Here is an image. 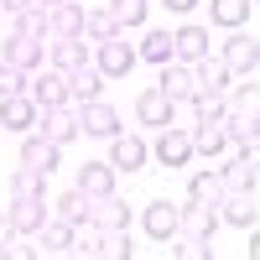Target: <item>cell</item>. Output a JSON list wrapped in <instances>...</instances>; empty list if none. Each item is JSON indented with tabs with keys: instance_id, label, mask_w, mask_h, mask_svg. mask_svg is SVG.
I'll return each mask as SVG.
<instances>
[{
	"instance_id": "obj_1",
	"label": "cell",
	"mask_w": 260,
	"mask_h": 260,
	"mask_svg": "<svg viewBox=\"0 0 260 260\" xmlns=\"http://www.w3.org/2000/svg\"><path fill=\"white\" fill-rule=\"evenodd\" d=\"M83 224H94V229H125L130 224V203L120 198V192H99V198H89Z\"/></svg>"
},
{
	"instance_id": "obj_2",
	"label": "cell",
	"mask_w": 260,
	"mask_h": 260,
	"mask_svg": "<svg viewBox=\"0 0 260 260\" xmlns=\"http://www.w3.org/2000/svg\"><path fill=\"white\" fill-rule=\"evenodd\" d=\"M78 130H83V136H99V141H110L115 130H120V110H115V104H104V99H89V104H78Z\"/></svg>"
},
{
	"instance_id": "obj_3",
	"label": "cell",
	"mask_w": 260,
	"mask_h": 260,
	"mask_svg": "<svg viewBox=\"0 0 260 260\" xmlns=\"http://www.w3.org/2000/svg\"><path fill=\"white\" fill-rule=\"evenodd\" d=\"M94 68L104 78H125L130 68H136V47H130L125 37H110V42H99V52H94Z\"/></svg>"
},
{
	"instance_id": "obj_4",
	"label": "cell",
	"mask_w": 260,
	"mask_h": 260,
	"mask_svg": "<svg viewBox=\"0 0 260 260\" xmlns=\"http://www.w3.org/2000/svg\"><path fill=\"white\" fill-rule=\"evenodd\" d=\"M146 156H151V151H146L141 136H130V130H115V136H110V167L115 172H141Z\"/></svg>"
},
{
	"instance_id": "obj_5",
	"label": "cell",
	"mask_w": 260,
	"mask_h": 260,
	"mask_svg": "<svg viewBox=\"0 0 260 260\" xmlns=\"http://www.w3.org/2000/svg\"><path fill=\"white\" fill-rule=\"evenodd\" d=\"M192 68V94H224L229 89V62L224 57H198V62H187Z\"/></svg>"
},
{
	"instance_id": "obj_6",
	"label": "cell",
	"mask_w": 260,
	"mask_h": 260,
	"mask_svg": "<svg viewBox=\"0 0 260 260\" xmlns=\"http://www.w3.org/2000/svg\"><path fill=\"white\" fill-rule=\"evenodd\" d=\"M42 136L47 141H57V146H68V141H78V115H73V99L68 104H52V110H42Z\"/></svg>"
},
{
	"instance_id": "obj_7",
	"label": "cell",
	"mask_w": 260,
	"mask_h": 260,
	"mask_svg": "<svg viewBox=\"0 0 260 260\" xmlns=\"http://www.w3.org/2000/svg\"><path fill=\"white\" fill-rule=\"evenodd\" d=\"M6 62L11 68H21V73H37L42 62H47V47H42V37H6Z\"/></svg>"
},
{
	"instance_id": "obj_8",
	"label": "cell",
	"mask_w": 260,
	"mask_h": 260,
	"mask_svg": "<svg viewBox=\"0 0 260 260\" xmlns=\"http://www.w3.org/2000/svg\"><path fill=\"white\" fill-rule=\"evenodd\" d=\"M37 120H42V104H37L31 94H11V99H0V125H6V130H21V136H26Z\"/></svg>"
},
{
	"instance_id": "obj_9",
	"label": "cell",
	"mask_w": 260,
	"mask_h": 260,
	"mask_svg": "<svg viewBox=\"0 0 260 260\" xmlns=\"http://www.w3.org/2000/svg\"><path fill=\"white\" fill-rule=\"evenodd\" d=\"M224 62H229V73H234V78H240V73H255V62H260V42L240 26V31L224 42Z\"/></svg>"
},
{
	"instance_id": "obj_10",
	"label": "cell",
	"mask_w": 260,
	"mask_h": 260,
	"mask_svg": "<svg viewBox=\"0 0 260 260\" xmlns=\"http://www.w3.org/2000/svg\"><path fill=\"white\" fill-rule=\"evenodd\" d=\"M219 219L234 224V229H255V219H260L255 187H250V192H224V198H219Z\"/></svg>"
},
{
	"instance_id": "obj_11",
	"label": "cell",
	"mask_w": 260,
	"mask_h": 260,
	"mask_svg": "<svg viewBox=\"0 0 260 260\" xmlns=\"http://www.w3.org/2000/svg\"><path fill=\"white\" fill-rule=\"evenodd\" d=\"M156 161H161V167H187V161H192V136H187V130L161 125V130H156Z\"/></svg>"
},
{
	"instance_id": "obj_12",
	"label": "cell",
	"mask_w": 260,
	"mask_h": 260,
	"mask_svg": "<svg viewBox=\"0 0 260 260\" xmlns=\"http://www.w3.org/2000/svg\"><path fill=\"white\" fill-rule=\"evenodd\" d=\"M177 229L187 234V240H213V229H219V208H213V203H187L177 213Z\"/></svg>"
},
{
	"instance_id": "obj_13",
	"label": "cell",
	"mask_w": 260,
	"mask_h": 260,
	"mask_svg": "<svg viewBox=\"0 0 260 260\" xmlns=\"http://www.w3.org/2000/svg\"><path fill=\"white\" fill-rule=\"evenodd\" d=\"M177 203L172 198H156V203H146V213H141V224H146V234L151 240H172V234H177Z\"/></svg>"
},
{
	"instance_id": "obj_14",
	"label": "cell",
	"mask_w": 260,
	"mask_h": 260,
	"mask_svg": "<svg viewBox=\"0 0 260 260\" xmlns=\"http://www.w3.org/2000/svg\"><path fill=\"white\" fill-rule=\"evenodd\" d=\"M172 110H177V104H172L161 89H146V94L136 99V120H141L146 130H161V125H172Z\"/></svg>"
},
{
	"instance_id": "obj_15",
	"label": "cell",
	"mask_w": 260,
	"mask_h": 260,
	"mask_svg": "<svg viewBox=\"0 0 260 260\" xmlns=\"http://www.w3.org/2000/svg\"><path fill=\"white\" fill-rule=\"evenodd\" d=\"M219 177H224V187H229V192H250V187H255V177H260L255 151H240L234 161H224V172H219Z\"/></svg>"
},
{
	"instance_id": "obj_16",
	"label": "cell",
	"mask_w": 260,
	"mask_h": 260,
	"mask_svg": "<svg viewBox=\"0 0 260 260\" xmlns=\"http://www.w3.org/2000/svg\"><path fill=\"white\" fill-rule=\"evenodd\" d=\"M47 37H83V6L62 0V6H47Z\"/></svg>"
},
{
	"instance_id": "obj_17",
	"label": "cell",
	"mask_w": 260,
	"mask_h": 260,
	"mask_svg": "<svg viewBox=\"0 0 260 260\" xmlns=\"http://www.w3.org/2000/svg\"><path fill=\"white\" fill-rule=\"evenodd\" d=\"M57 141H47V136H26L21 141V167H31V172H52L57 167Z\"/></svg>"
},
{
	"instance_id": "obj_18",
	"label": "cell",
	"mask_w": 260,
	"mask_h": 260,
	"mask_svg": "<svg viewBox=\"0 0 260 260\" xmlns=\"http://www.w3.org/2000/svg\"><path fill=\"white\" fill-rule=\"evenodd\" d=\"M250 11H255V0H208L213 26H224V31H240V26H250Z\"/></svg>"
},
{
	"instance_id": "obj_19",
	"label": "cell",
	"mask_w": 260,
	"mask_h": 260,
	"mask_svg": "<svg viewBox=\"0 0 260 260\" xmlns=\"http://www.w3.org/2000/svg\"><path fill=\"white\" fill-rule=\"evenodd\" d=\"M31 99L42 104V110H52V104H68V73H57V68H52V73H42V78L31 73Z\"/></svg>"
},
{
	"instance_id": "obj_20",
	"label": "cell",
	"mask_w": 260,
	"mask_h": 260,
	"mask_svg": "<svg viewBox=\"0 0 260 260\" xmlns=\"http://www.w3.org/2000/svg\"><path fill=\"white\" fill-rule=\"evenodd\" d=\"M47 57H52V68H57V73H73V68H83V62H94V52L83 47L78 37H57Z\"/></svg>"
},
{
	"instance_id": "obj_21",
	"label": "cell",
	"mask_w": 260,
	"mask_h": 260,
	"mask_svg": "<svg viewBox=\"0 0 260 260\" xmlns=\"http://www.w3.org/2000/svg\"><path fill=\"white\" fill-rule=\"evenodd\" d=\"M73 187H83L89 198L115 192V167H110V161H78V182H73Z\"/></svg>"
},
{
	"instance_id": "obj_22",
	"label": "cell",
	"mask_w": 260,
	"mask_h": 260,
	"mask_svg": "<svg viewBox=\"0 0 260 260\" xmlns=\"http://www.w3.org/2000/svg\"><path fill=\"white\" fill-rule=\"evenodd\" d=\"M99 94H104V73L94 68V62H83V68H73V73H68V99L89 104V99H99Z\"/></svg>"
},
{
	"instance_id": "obj_23",
	"label": "cell",
	"mask_w": 260,
	"mask_h": 260,
	"mask_svg": "<svg viewBox=\"0 0 260 260\" xmlns=\"http://www.w3.org/2000/svg\"><path fill=\"white\" fill-rule=\"evenodd\" d=\"M219 125H224V141H234L240 151H255V141H260V115H224Z\"/></svg>"
},
{
	"instance_id": "obj_24",
	"label": "cell",
	"mask_w": 260,
	"mask_h": 260,
	"mask_svg": "<svg viewBox=\"0 0 260 260\" xmlns=\"http://www.w3.org/2000/svg\"><path fill=\"white\" fill-rule=\"evenodd\" d=\"M172 57H182V62L208 57V37H203V26H177V31H172Z\"/></svg>"
},
{
	"instance_id": "obj_25",
	"label": "cell",
	"mask_w": 260,
	"mask_h": 260,
	"mask_svg": "<svg viewBox=\"0 0 260 260\" xmlns=\"http://www.w3.org/2000/svg\"><path fill=\"white\" fill-rule=\"evenodd\" d=\"M11 224H16V234H37L42 224H47V198H16Z\"/></svg>"
},
{
	"instance_id": "obj_26",
	"label": "cell",
	"mask_w": 260,
	"mask_h": 260,
	"mask_svg": "<svg viewBox=\"0 0 260 260\" xmlns=\"http://www.w3.org/2000/svg\"><path fill=\"white\" fill-rule=\"evenodd\" d=\"M156 89H161L172 104H187V99H192V68H187V62H182V68L161 62V83H156Z\"/></svg>"
},
{
	"instance_id": "obj_27",
	"label": "cell",
	"mask_w": 260,
	"mask_h": 260,
	"mask_svg": "<svg viewBox=\"0 0 260 260\" xmlns=\"http://www.w3.org/2000/svg\"><path fill=\"white\" fill-rule=\"evenodd\" d=\"M229 110L234 115H260V83H255V73H240V83L229 89Z\"/></svg>"
},
{
	"instance_id": "obj_28",
	"label": "cell",
	"mask_w": 260,
	"mask_h": 260,
	"mask_svg": "<svg viewBox=\"0 0 260 260\" xmlns=\"http://www.w3.org/2000/svg\"><path fill=\"white\" fill-rule=\"evenodd\" d=\"M224 177H219V172H192V182H187V198L192 203H213V208H219V198H224Z\"/></svg>"
},
{
	"instance_id": "obj_29",
	"label": "cell",
	"mask_w": 260,
	"mask_h": 260,
	"mask_svg": "<svg viewBox=\"0 0 260 260\" xmlns=\"http://www.w3.org/2000/svg\"><path fill=\"white\" fill-rule=\"evenodd\" d=\"M37 250H47V255H68L73 250V224H42L37 229Z\"/></svg>"
},
{
	"instance_id": "obj_30",
	"label": "cell",
	"mask_w": 260,
	"mask_h": 260,
	"mask_svg": "<svg viewBox=\"0 0 260 260\" xmlns=\"http://www.w3.org/2000/svg\"><path fill=\"white\" fill-rule=\"evenodd\" d=\"M11 198H47V172L16 167V172H11Z\"/></svg>"
},
{
	"instance_id": "obj_31",
	"label": "cell",
	"mask_w": 260,
	"mask_h": 260,
	"mask_svg": "<svg viewBox=\"0 0 260 260\" xmlns=\"http://www.w3.org/2000/svg\"><path fill=\"white\" fill-rule=\"evenodd\" d=\"M94 255H104V260H130V255H136V245H130V234H125V229H99Z\"/></svg>"
},
{
	"instance_id": "obj_32",
	"label": "cell",
	"mask_w": 260,
	"mask_h": 260,
	"mask_svg": "<svg viewBox=\"0 0 260 260\" xmlns=\"http://www.w3.org/2000/svg\"><path fill=\"white\" fill-rule=\"evenodd\" d=\"M136 57H141V62H156V68L172 62V31H146L141 47H136Z\"/></svg>"
},
{
	"instance_id": "obj_33",
	"label": "cell",
	"mask_w": 260,
	"mask_h": 260,
	"mask_svg": "<svg viewBox=\"0 0 260 260\" xmlns=\"http://www.w3.org/2000/svg\"><path fill=\"white\" fill-rule=\"evenodd\" d=\"M224 146H229V141H224V125H219V120L192 130V151H198V156H219Z\"/></svg>"
},
{
	"instance_id": "obj_34",
	"label": "cell",
	"mask_w": 260,
	"mask_h": 260,
	"mask_svg": "<svg viewBox=\"0 0 260 260\" xmlns=\"http://www.w3.org/2000/svg\"><path fill=\"white\" fill-rule=\"evenodd\" d=\"M83 213H89V192H83V187H68V192L57 198V219H62V224H83Z\"/></svg>"
},
{
	"instance_id": "obj_35",
	"label": "cell",
	"mask_w": 260,
	"mask_h": 260,
	"mask_svg": "<svg viewBox=\"0 0 260 260\" xmlns=\"http://www.w3.org/2000/svg\"><path fill=\"white\" fill-rule=\"evenodd\" d=\"M83 37L110 42V37H120V21H115L110 11H83Z\"/></svg>"
},
{
	"instance_id": "obj_36",
	"label": "cell",
	"mask_w": 260,
	"mask_h": 260,
	"mask_svg": "<svg viewBox=\"0 0 260 260\" xmlns=\"http://www.w3.org/2000/svg\"><path fill=\"white\" fill-rule=\"evenodd\" d=\"M192 120L198 125H213V120H224V94H192Z\"/></svg>"
},
{
	"instance_id": "obj_37",
	"label": "cell",
	"mask_w": 260,
	"mask_h": 260,
	"mask_svg": "<svg viewBox=\"0 0 260 260\" xmlns=\"http://www.w3.org/2000/svg\"><path fill=\"white\" fill-rule=\"evenodd\" d=\"M104 11H110L120 26H146V0H110Z\"/></svg>"
},
{
	"instance_id": "obj_38",
	"label": "cell",
	"mask_w": 260,
	"mask_h": 260,
	"mask_svg": "<svg viewBox=\"0 0 260 260\" xmlns=\"http://www.w3.org/2000/svg\"><path fill=\"white\" fill-rule=\"evenodd\" d=\"M16 37H47V11H42V6L16 11Z\"/></svg>"
},
{
	"instance_id": "obj_39",
	"label": "cell",
	"mask_w": 260,
	"mask_h": 260,
	"mask_svg": "<svg viewBox=\"0 0 260 260\" xmlns=\"http://www.w3.org/2000/svg\"><path fill=\"white\" fill-rule=\"evenodd\" d=\"M26 78H31V73H21V68H11V62L0 57V99H11V94H26Z\"/></svg>"
},
{
	"instance_id": "obj_40",
	"label": "cell",
	"mask_w": 260,
	"mask_h": 260,
	"mask_svg": "<svg viewBox=\"0 0 260 260\" xmlns=\"http://www.w3.org/2000/svg\"><path fill=\"white\" fill-rule=\"evenodd\" d=\"M172 255H177V260H208L213 250H208V240H187V234H182V245L172 250Z\"/></svg>"
},
{
	"instance_id": "obj_41",
	"label": "cell",
	"mask_w": 260,
	"mask_h": 260,
	"mask_svg": "<svg viewBox=\"0 0 260 260\" xmlns=\"http://www.w3.org/2000/svg\"><path fill=\"white\" fill-rule=\"evenodd\" d=\"M6 255H16V260H31V255H37V240H31V234H26V240H21V245L11 240V245H6Z\"/></svg>"
},
{
	"instance_id": "obj_42",
	"label": "cell",
	"mask_w": 260,
	"mask_h": 260,
	"mask_svg": "<svg viewBox=\"0 0 260 260\" xmlns=\"http://www.w3.org/2000/svg\"><path fill=\"white\" fill-rule=\"evenodd\" d=\"M11 240H16V224H11V213H0V255H6Z\"/></svg>"
},
{
	"instance_id": "obj_43",
	"label": "cell",
	"mask_w": 260,
	"mask_h": 260,
	"mask_svg": "<svg viewBox=\"0 0 260 260\" xmlns=\"http://www.w3.org/2000/svg\"><path fill=\"white\" fill-rule=\"evenodd\" d=\"M0 6H6V11L16 16V11H26V6H37V0H0Z\"/></svg>"
},
{
	"instance_id": "obj_44",
	"label": "cell",
	"mask_w": 260,
	"mask_h": 260,
	"mask_svg": "<svg viewBox=\"0 0 260 260\" xmlns=\"http://www.w3.org/2000/svg\"><path fill=\"white\" fill-rule=\"evenodd\" d=\"M161 6H167V11H192L198 0H161Z\"/></svg>"
},
{
	"instance_id": "obj_45",
	"label": "cell",
	"mask_w": 260,
	"mask_h": 260,
	"mask_svg": "<svg viewBox=\"0 0 260 260\" xmlns=\"http://www.w3.org/2000/svg\"><path fill=\"white\" fill-rule=\"evenodd\" d=\"M37 6H42V11H47V6H62V0H37Z\"/></svg>"
}]
</instances>
